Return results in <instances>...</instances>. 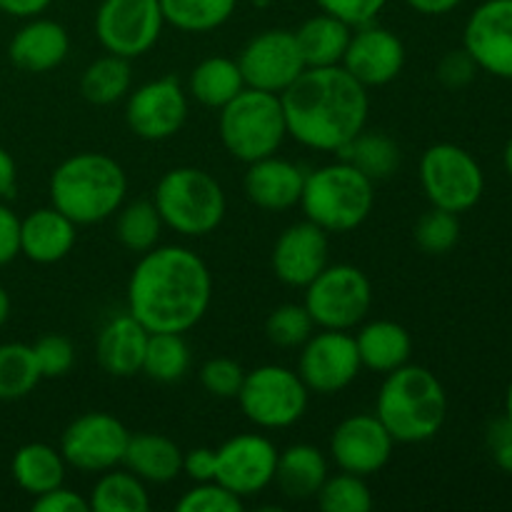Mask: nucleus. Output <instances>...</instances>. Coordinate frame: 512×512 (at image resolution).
I'll list each match as a JSON object with an SVG mask.
<instances>
[{"label":"nucleus","instance_id":"nucleus-1","mask_svg":"<svg viewBox=\"0 0 512 512\" xmlns=\"http://www.w3.org/2000/svg\"><path fill=\"white\" fill-rule=\"evenodd\" d=\"M213 300L208 263L185 245H155L128 280V313L148 333H188Z\"/></svg>","mask_w":512,"mask_h":512},{"label":"nucleus","instance_id":"nucleus-2","mask_svg":"<svg viewBox=\"0 0 512 512\" xmlns=\"http://www.w3.org/2000/svg\"><path fill=\"white\" fill-rule=\"evenodd\" d=\"M288 135L320 153H340L360 130L370 113L368 88L343 65L305 68L280 93Z\"/></svg>","mask_w":512,"mask_h":512},{"label":"nucleus","instance_id":"nucleus-3","mask_svg":"<svg viewBox=\"0 0 512 512\" xmlns=\"http://www.w3.org/2000/svg\"><path fill=\"white\" fill-rule=\"evenodd\" d=\"M50 203L75 225L113 218L128 195L123 165L105 153H75L50 175Z\"/></svg>","mask_w":512,"mask_h":512},{"label":"nucleus","instance_id":"nucleus-4","mask_svg":"<svg viewBox=\"0 0 512 512\" xmlns=\"http://www.w3.org/2000/svg\"><path fill=\"white\" fill-rule=\"evenodd\" d=\"M375 415L395 443H425L445 425L448 395L435 373L423 365L405 363L385 375Z\"/></svg>","mask_w":512,"mask_h":512},{"label":"nucleus","instance_id":"nucleus-5","mask_svg":"<svg viewBox=\"0 0 512 512\" xmlns=\"http://www.w3.org/2000/svg\"><path fill=\"white\" fill-rule=\"evenodd\" d=\"M300 208L325 233H350L373 213L375 183L355 165L338 160L305 175Z\"/></svg>","mask_w":512,"mask_h":512},{"label":"nucleus","instance_id":"nucleus-6","mask_svg":"<svg viewBox=\"0 0 512 512\" xmlns=\"http://www.w3.org/2000/svg\"><path fill=\"white\" fill-rule=\"evenodd\" d=\"M153 203L165 228L185 238H203L220 228L228 210L225 190L208 170L180 165L158 180Z\"/></svg>","mask_w":512,"mask_h":512},{"label":"nucleus","instance_id":"nucleus-7","mask_svg":"<svg viewBox=\"0 0 512 512\" xmlns=\"http://www.w3.org/2000/svg\"><path fill=\"white\" fill-rule=\"evenodd\" d=\"M220 140L240 163H255L280 150L288 138L280 95L245 85L228 105L220 108Z\"/></svg>","mask_w":512,"mask_h":512},{"label":"nucleus","instance_id":"nucleus-8","mask_svg":"<svg viewBox=\"0 0 512 512\" xmlns=\"http://www.w3.org/2000/svg\"><path fill=\"white\" fill-rule=\"evenodd\" d=\"M235 400L255 428L283 430L303 420L310 390L295 370L285 365H260L245 373Z\"/></svg>","mask_w":512,"mask_h":512},{"label":"nucleus","instance_id":"nucleus-9","mask_svg":"<svg viewBox=\"0 0 512 512\" xmlns=\"http://www.w3.org/2000/svg\"><path fill=\"white\" fill-rule=\"evenodd\" d=\"M303 290V305L308 308L315 328L353 330L363 325L373 308L370 278L350 263H328L323 273Z\"/></svg>","mask_w":512,"mask_h":512},{"label":"nucleus","instance_id":"nucleus-10","mask_svg":"<svg viewBox=\"0 0 512 512\" xmlns=\"http://www.w3.org/2000/svg\"><path fill=\"white\" fill-rule=\"evenodd\" d=\"M420 185L433 208L460 215L480 203L485 175L478 160L455 143H435L420 158Z\"/></svg>","mask_w":512,"mask_h":512},{"label":"nucleus","instance_id":"nucleus-11","mask_svg":"<svg viewBox=\"0 0 512 512\" xmlns=\"http://www.w3.org/2000/svg\"><path fill=\"white\" fill-rule=\"evenodd\" d=\"M165 28L160 0H103L95 13V35L108 53L140 58L155 48Z\"/></svg>","mask_w":512,"mask_h":512},{"label":"nucleus","instance_id":"nucleus-12","mask_svg":"<svg viewBox=\"0 0 512 512\" xmlns=\"http://www.w3.org/2000/svg\"><path fill=\"white\" fill-rule=\"evenodd\" d=\"M130 433L115 415L85 413L65 428L60 453L80 473H105L123 465Z\"/></svg>","mask_w":512,"mask_h":512},{"label":"nucleus","instance_id":"nucleus-13","mask_svg":"<svg viewBox=\"0 0 512 512\" xmlns=\"http://www.w3.org/2000/svg\"><path fill=\"white\" fill-rule=\"evenodd\" d=\"M363 370L355 335L348 330H323L303 343L298 360V375L310 393L335 395L355 383Z\"/></svg>","mask_w":512,"mask_h":512},{"label":"nucleus","instance_id":"nucleus-14","mask_svg":"<svg viewBox=\"0 0 512 512\" xmlns=\"http://www.w3.org/2000/svg\"><path fill=\"white\" fill-rule=\"evenodd\" d=\"M188 120V90L175 75L148 80L128 93L125 123L138 138L158 143L180 133Z\"/></svg>","mask_w":512,"mask_h":512},{"label":"nucleus","instance_id":"nucleus-15","mask_svg":"<svg viewBox=\"0 0 512 512\" xmlns=\"http://www.w3.org/2000/svg\"><path fill=\"white\" fill-rule=\"evenodd\" d=\"M240 73L248 88L280 95L305 70L293 30L270 28L253 35L238 55Z\"/></svg>","mask_w":512,"mask_h":512},{"label":"nucleus","instance_id":"nucleus-16","mask_svg":"<svg viewBox=\"0 0 512 512\" xmlns=\"http://www.w3.org/2000/svg\"><path fill=\"white\" fill-rule=\"evenodd\" d=\"M278 453L275 443L260 433H243L225 440L215 450V480L233 490L240 498H253L265 488H270L278 468Z\"/></svg>","mask_w":512,"mask_h":512},{"label":"nucleus","instance_id":"nucleus-17","mask_svg":"<svg viewBox=\"0 0 512 512\" xmlns=\"http://www.w3.org/2000/svg\"><path fill=\"white\" fill-rule=\"evenodd\" d=\"M395 440L375 413L345 418L330 438V458L345 473L370 478L393 458Z\"/></svg>","mask_w":512,"mask_h":512},{"label":"nucleus","instance_id":"nucleus-18","mask_svg":"<svg viewBox=\"0 0 512 512\" xmlns=\"http://www.w3.org/2000/svg\"><path fill=\"white\" fill-rule=\"evenodd\" d=\"M463 48L480 70L512 80V0H485L470 13Z\"/></svg>","mask_w":512,"mask_h":512},{"label":"nucleus","instance_id":"nucleus-19","mask_svg":"<svg viewBox=\"0 0 512 512\" xmlns=\"http://www.w3.org/2000/svg\"><path fill=\"white\" fill-rule=\"evenodd\" d=\"M340 65L365 88H380V85L393 83L403 73L405 45L393 30L383 25H360L350 35L348 50Z\"/></svg>","mask_w":512,"mask_h":512},{"label":"nucleus","instance_id":"nucleus-20","mask_svg":"<svg viewBox=\"0 0 512 512\" xmlns=\"http://www.w3.org/2000/svg\"><path fill=\"white\" fill-rule=\"evenodd\" d=\"M328 233L310 220L295 223L278 235L273 245V273L290 288H305L328 265Z\"/></svg>","mask_w":512,"mask_h":512},{"label":"nucleus","instance_id":"nucleus-21","mask_svg":"<svg viewBox=\"0 0 512 512\" xmlns=\"http://www.w3.org/2000/svg\"><path fill=\"white\" fill-rule=\"evenodd\" d=\"M305 175L308 173L293 160L268 155V158L248 163V173L243 180L245 195L250 198V203L270 210V213L290 210L300 203Z\"/></svg>","mask_w":512,"mask_h":512},{"label":"nucleus","instance_id":"nucleus-22","mask_svg":"<svg viewBox=\"0 0 512 512\" xmlns=\"http://www.w3.org/2000/svg\"><path fill=\"white\" fill-rule=\"evenodd\" d=\"M70 53V35L58 20L30 18L8 45V55L23 73H50Z\"/></svg>","mask_w":512,"mask_h":512},{"label":"nucleus","instance_id":"nucleus-23","mask_svg":"<svg viewBox=\"0 0 512 512\" xmlns=\"http://www.w3.org/2000/svg\"><path fill=\"white\" fill-rule=\"evenodd\" d=\"M78 225L58 208H38L20 220V255L38 265H53L75 248Z\"/></svg>","mask_w":512,"mask_h":512},{"label":"nucleus","instance_id":"nucleus-24","mask_svg":"<svg viewBox=\"0 0 512 512\" xmlns=\"http://www.w3.org/2000/svg\"><path fill=\"white\" fill-rule=\"evenodd\" d=\"M150 333L143 323L130 313L113 315L108 323L100 328L95 340V355H98L100 368L113 378H133L143 370L145 345Z\"/></svg>","mask_w":512,"mask_h":512},{"label":"nucleus","instance_id":"nucleus-25","mask_svg":"<svg viewBox=\"0 0 512 512\" xmlns=\"http://www.w3.org/2000/svg\"><path fill=\"white\" fill-rule=\"evenodd\" d=\"M328 475L323 450L310 443H295L278 453L273 483L288 500H310L320 493Z\"/></svg>","mask_w":512,"mask_h":512},{"label":"nucleus","instance_id":"nucleus-26","mask_svg":"<svg viewBox=\"0 0 512 512\" xmlns=\"http://www.w3.org/2000/svg\"><path fill=\"white\" fill-rule=\"evenodd\" d=\"M123 465L143 483L165 485L183 473V450L158 433L130 435Z\"/></svg>","mask_w":512,"mask_h":512},{"label":"nucleus","instance_id":"nucleus-27","mask_svg":"<svg viewBox=\"0 0 512 512\" xmlns=\"http://www.w3.org/2000/svg\"><path fill=\"white\" fill-rule=\"evenodd\" d=\"M360 363L375 373H393L405 365L413 353V338L408 330L395 320H370L355 333Z\"/></svg>","mask_w":512,"mask_h":512},{"label":"nucleus","instance_id":"nucleus-28","mask_svg":"<svg viewBox=\"0 0 512 512\" xmlns=\"http://www.w3.org/2000/svg\"><path fill=\"white\" fill-rule=\"evenodd\" d=\"M353 30L348 23L323 10L305 20L298 30H293L305 68H328L343 63Z\"/></svg>","mask_w":512,"mask_h":512},{"label":"nucleus","instance_id":"nucleus-29","mask_svg":"<svg viewBox=\"0 0 512 512\" xmlns=\"http://www.w3.org/2000/svg\"><path fill=\"white\" fill-rule=\"evenodd\" d=\"M65 470H68V463H65L60 448H53L48 443L20 445L10 463V473H13L18 488L33 498L60 488L65 483Z\"/></svg>","mask_w":512,"mask_h":512},{"label":"nucleus","instance_id":"nucleus-30","mask_svg":"<svg viewBox=\"0 0 512 512\" xmlns=\"http://www.w3.org/2000/svg\"><path fill=\"white\" fill-rule=\"evenodd\" d=\"M245 88L238 60L225 55H210L200 60L188 80V93L205 108H223Z\"/></svg>","mask_w":512,"mask_h":512},{"label":"nucleus","instance_id":"nucleus-31","mask_svg":"<svg viewBox=\"0 0 512 512\" xmlns=\"http://www.w3.org/2000/svg\"><path fill=\"white\" fill-rule=\"evenodd\" d=\"M340 160L355 165L360 173L368 175L373 183L390 178L400 168L398 143L385 133H373V130H360L348 145L338 153Z\"/></svg>","mask_w":512,"mask_h":512},{"label":"nucleus","instance_id":"nucleus-32","mask_svg":"<svg viewBox=\"0 0 512 512\" xmlns=\"http://www.w3.org/2000/svg\"><path fill=\"white\" fill-rule=\"evenodd\" d=\"M88 503L95 512H148L150 495L143 480L128 468H110L93 485Z\"/></svg>","mask_w":512,"mask_h":512},{"label":"nucleus","instance_id":"nucleus-33","mask_svg":"<svg viewBox=\"0 0 512 512\" xmlns=\"http://www.w3.org/2000/svg\"><path fill=\"white\" fill-rule=\"evenodd\" d=\"M133 90V68L128 58L120 55H103L93 60L80 75V93L93 105H113L128 98Z\"/></svg>","mask_w":512,"mask_h":512},{"label":"nucleus","instance_id":"nucleus-34","mask_svg":"<svg viewBox=\"0 0 512 512\" xmlns=\"http://www.w3.org/2000/svg\"><path fill=\"white\" fill-rule=\"evenodd\" d=\"M165 23L183 33H210L233 18L238 0H160Z\"/></svg>","mask_w":512,"mask_h":512},{"label":"nucleus","instance_id":"nucleus-35","mask_svg":"<svg viewBox=\"0 0 512 512\" xmlns=\"http://www.w3.org/2000/svg\"><path fill=\"white\" fill-rule=\"evenodd\" d=\"M163 218L153 200H135V203L120 205L118 220H115V235L120 245L130 253H148L160 243L163 235Z\"/></svg>","mask_w":512,"mask_h":512},{"label":"nucleus","instance_id":"nucleus-36","mask_svg":"<svg viewBox=\"0 0 512 512\" xmlns=\"http://www.w3.org/2000/svg\"><path fill=\"white\" fill-rule=\"evenodd\" d=\"M190 370V345L183 333H150L143 370L155 383H178Z\"/></svg>","mask_w":512,"mask_h":512},{"label":"nucleus","instance_id":"nucleus-37","mask_svg":"<svg viewBox=\"0 0 512 512\" xmlns=\"http://www.w3.org/2000/svg\"><path fill=\"white\" fill-rule=\"evenodd\" d=\"M43 380L35 363L33 345L3 343L0 345V400H20L35 390Z\"/></svg>","mask_w":512,"mask_h":512},{"label":"nucleus","instance_id":"nucleus-38","mask_svg":"<svg viewBox=\"0 0 512 512\" xmlns=\"http://www.w3.org/2000/svg\"><path fill=\"white\" fill-rule=\"evenodd\" d=\"M315 498L323 512H368L373 508V493L365 478L345 473V470H340L338 475H328Z\"/></svg>","mask_w":512,"mask_h":512},{"label":"nucleus","instance_id":"nucleus-39","mask_svg":"<svg viewBox=\"0 0 512 512\" xmlns=\"http://www.w3.org/2000/svg\"><path fill=\"white\" fill-rule=\"evenodd\" d=\"M313 333V318H310L308 308L298 303L280 305L265 320V335L278 348H303V343Z\"/></svg>","mask_w":512,"mask_h":512},{"label":"nucleus","instance_id":"nucleus-40","mask_svg":"<svg viewBox=\"0 0 512 512\" xmlns=\"http://www.w3.org/2000/svg\"><path fill=\"white\" fill-rule=\"evenodd\" d=\"M415 243L428 255H445L458 245L460 240V220L458 215L443 208H430L420 215L415 223Z\"/></svg>","mask_w":512,"mask_h":512},{"label":"nucleus","instance_id":"nucleus-41","mask_svg":"<svg viewBox=\"0 0 512 512\" xmlns=\"http://www.w3.org/2000/svg\"><path fill=\"white\" fill-rule=\"evenodd\" d=\"M243 508V498L225 488V485H220L218 480L195 483V488H190L175 503L178 512H243Z\"/></svg>","mask_w":512,"mask_h":512},{"label":"nucleus","instance_id":"nucleus-42","mask_svg":"<svg viewBox=\"0 0 512 512\" xmlns=\"http://www.w3.org/2000/svg\"><path fill=\"white\" fill-rule=\"evenodd\" d=\"M33 353L43 378H63L75 365V345L65 335H43L33 345Z\"/></svg>","mask_w":512,"mask_h":512},{"label":"nucleus","instance_id":"nucleus-43","mask_svg":"<svg viewBox=\"0 0 512 512\" xmlns=\"http://www.w3.org/2000/svg\"><path fill=\"white\" fill-rule=\"evenodd\" d=\"M243 380V365L230 358H210L200 368V383H203V388L220 400L238 398L240 388H243Z\"/></svg>","mask_w":512,"mask_h":512},{"label":"nucleus","instance_id":"nucleus-44","mask_svg":"<svg viewBox=\"0 0 512 512\" xmlns=\"http://www.w3.org/2000/svg\"><path fill=\"white\" fill-rule=\"evenodd\" d=\"M315 3L323 13L335 15L350 28H360V25L375 23L388 0H315Z\"/></svg>","mask_w":512,"mask_h":512},{"label":"nucleus","instance_id":"nucleus-45","mask_svg":"<svg viewBox=\"0 0 512 512\" xmlns=\"http://www.w3.org/2000/svg\"><path fill=\"white\" fill-rule=\"evenodd\" d=\"M478 70L480 68L475 65V60L470 58L468 50L465 48L450 50V53L438 63V80L445 85V88L458 90L473 83Z\"/></svg>","mask_w":512,"mask_h":512},{"label":"nucleus","instance_id":"nucleus-46","mask_svg":"<svg viewBox=\"0 0 512 512\" xmlns=\"http://www.w3.org/2000/svg\"><path fill=\"white\" fill-rule=\"evenodd\" d=\"M33 510L35 512H90V503L88 498H83L80 493L60 485V488L48 490V493L35 495Z\"/></svg>","mask_w":512,"mask_h":512},{"label":"nucleus","instance_id":"nucleus-47","mask_svg":"<svg viewBox=\"0 0 512 512\" xmlns=\"http://www.w3.org/2000/svg\"><path fill=\"white\" fill-rule=\"evenodd\" d=\"M488 448L495 465L503 473L512 475V420L500 418L488 428Z\"/></svg>","mask_w":512,"mask_h":512},{"label":"nucleus","instance_id":"nucleus-48","mask_svg":"<svg viewBox=\"0 0 512 512\" xmlns=\"http://www.w3.org/2000/svg\"><path fill=\"white\" fill-rule=\"evenodd\" d=\"M20 255V218L0 203V265L13 263Z\"/></svg>","mask_w":512,"mask_h":512},{"label":"nucleus","instance_id":"nucleus-49","mask_svg":"<svg viewBox=\"0 0 512 512\" xmlns=\"http://www.w3.org/2000/svg\"><path fill=\"white\" fill-rule=\"evenodd\" d=\"M215 468H218V460H215L213 448H193L183 453V475L193 483L215 480Z\"/></svg>","mask_w":512,"mask_h":512},{"label":"nucleus","instance_id":"nucleus-50","mask_svg":"<svg viewBox=\"0 0 512 512\" xmlns=\"http://www.w3.org/2000/svg\"><path fill=\"white\" fill-rule=\"evenodd\" d=\"M53 0H0V13L10 15V18L30 20L43 15L50 8Z\"/></svg>","mask_w":512,"mask_h":512},{"label":"nucleus","instance_id":"nucleus-51","mask_svg":"<svg viewBox=\"0 0 512 512\" xmlns=\"http://www.w3.org/2000/svg\"><path fill=\"white\" fill-rule=\"evenodd\" d=\"M15 183H18V165L13 155L0 145V198H10L15 193Z\"/></svg>","mask_w":512,"mask_h":512},{"label":"nucleus","instance_id":"nucleus-52","mask_svg":"<svg viewBox=\"0 0 512 512\" xmlns=\"http://www.w3.org/2000/svg\"><path fill=\"white\" fill-rule=\"evenodd\" d=\"M420 15H445L458 8L463 0H405Z\"/></svg>","mask_w":512,"mask_h":512},{"label":"nucleus","instance_id":"nucleus-53","mask_svg":"<svg viewBox=\"0 0 512 512\" xmlns=\"http://www.w3.org/2000/svg\"><path fill=\"white\" fill-rule=\"evenodd\" d=\"M8 315H10V295L5 293V288H0V328L5 325Z\"/></svg>","mask_w":512,"mask_h":512},{"label":"nucleus","instance_id":"nucleus-54","mask_svg":"<svg viewBox=\"0 0 512 512\" xmlns=\"http://www.w3.org/2000/svg\"><path fill=\"white\" fill-rule=\"evenodd\" d=\"M503 163H505V170H508V175H510V178H512V138L508 140V145H505Z\"/></svg>","mask_w":512,"mask_h":512},{"label":"nucleus","instance_id":"nucleus-55","mask_svg":"<svg viewBox=\"0 0 512 512\" xmlns=\"http://www.w3.org/2000/svg\"><path fill=\"white\" fill-rule=\"evenodd\" d=\"M505 418L512 420V380L508 385V393H505Z\"/></svg>","mask_w":512,"mask_h":512},{"label":"nucleus","instance_id":"nucleus-56","mask_svg":"<svg viewBox=\"0 0 512 512\" xmlns=\"http://www.w3.org/2000/svg\"><path fill=\"white\" fill-rule=\"evenodd\" d=\"M253 3L258 5V8H268V5H270V0H253Z\"/></svg>","mask_w":512,"mask_h":512}]
</instances>
